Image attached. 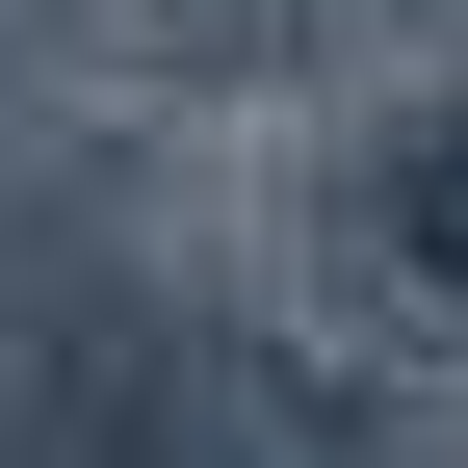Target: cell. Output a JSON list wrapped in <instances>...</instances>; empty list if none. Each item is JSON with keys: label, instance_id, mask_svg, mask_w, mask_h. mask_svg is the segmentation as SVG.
I'll return each instance as SVG.
<instances>
[{"label": "cell", "instance_id": "cell-1", "mask_svg": "<svg viewBox=\"0 0 468 468\" xmlns=\"http://www.w3.org/2000/svg\"><path fill=\"white\" fill-rule=\"evenodd\" d=\"M390 234H417V286H468V131H417V156H390Z\"/></svg>", "mask_w": 468, "mask_h": 468}]
</instances>
